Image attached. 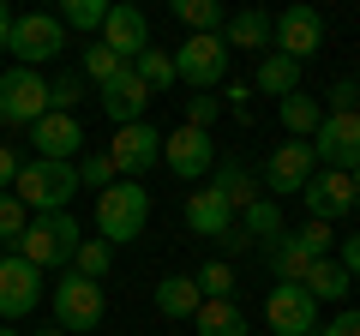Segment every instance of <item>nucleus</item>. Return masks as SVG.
<instances>
[{
    "label": "nucleus",
    "instance_id": "7c9ffc66",
    "mask_svg": "<svg viewBox=\"0 0 360 336\" xmlns=\"http://www.w3.org/2000/svg\"><path fill=\"white\" fill-rule=\"evenodd\" d=\"M54 18H60L66 30H96V37H103V25H108V0H66Z\"/></svg>",
    "mask_w": 360,
    "mask_h": 336
},
{
    "label": "nucleus",
    "instance_id": "ea45409f",
    "mask_svg": "<svg viewBox=\"0 0 360 336\" xmlns=\"http://www.w3.org/2000/svg\"><path fill=\"white\" fill-rule=\"evenodd\" d=\"M217 96H193V103H186V127H198V132H210V120H217Z\"/></svg>",
    "mask_w": 360,
    "mask_h": 336
},
{
    "label": "nucleus",
    "instance_id": "39448f33",
    "mask_svg": "<svg viewBox=\"0 0 360 336\" xmlns=\"http://www.w3.org/2000/svg\"><path fill=\"white\" fill-rule=\"evenodd\" d=\"M49 115V78L37 66H13L0 72V120L6 127H37Z\"/></svg>",
    "mask_w": 360,
    "mask_h": 336
},
{
    "label": "nucleus",
    "instance_id": "bb28decb",
    "mask_svg": "<svg viewBox=\"0 0 360 336\" xmlns=\"http://www.w3.org/2000/svg\"><path fill=\"white\" fill-rule=\"evenodd\" d=\"M193 330H198V336H246V318H240L234 300H205L198 318H193Z\"/></svg>",
    "mask_w": 360,
    "mask_h": 336
},
{
    "label": "nucleus",
    "instance_id": "f704fd0d",
    "mask_svg": "<svg viewBox=\"0 0 360 336\" xmlns=\"http://www.w3.org/2000/svg\"><path fill=\"white\" fill-rule=\"evenodd\" d=\"M120 66H127V60H120L115 49H103V42H90V49H84V78H90V84H108Z\"/></svg>",
    "mask_w": 360,
    "mask_h": 336
},
{
    "label": "nucleus",
    "instance_id": "ddd939ff",
    "mask_svg": "<svg viewBox=\"0 0 360 336\" xmlns=\"http://www.w3.org/2000/svg\"><path fill=\"white\" fill-rule=\"evenodd\" d=\"M162 162L174 168V181H198V174H210V162H217V144L198 127H174L162 138Z\"/></svg>",
    "mask_w": 360,
    "mask_h": 336
},
{
    "label": "nucleus",
    "instance_id": "a211bd4d",
    "mask_svg": "<svg viewBox=\"0 0 360 336\" xmlns=\"http://www.w3.org/2000/svg\"><path fill=\"white\" fill-rule=\"evenodd\" d=\"M144 103H150V84H144L132 66H120V72L103 84V115L115 120V127H139V120H144Z\"/></svg>",
    "mask_w": 360,
    "mask_h": 336
},
{
    "label": "nucleus",
    "instance_id": "37998d69",
    "mask_svg": "<svg viewBox=\"0 0 360 336\" xmlns=\"http://www.w3.org/2000/svg\"><path fill=\"white\" fill-rule=\"evenodd\" d=\"M336 264H342L348 276H360V234H348V240H342V259H336Z\"/></svg>",
    "mask_w": 360,
    "mask_h": 336
},
{
    "label": "nucleus",
    "instance_id": "c85d7f7f",
    "mask_svg": "<svg viewBox=\"0 0 360 336\" xmlns=\"http://www.w3.org/2000/svg\"><path fill=\"white\" fill-rule=\"evenodd\" d=\"M168 13L193 30V37H222V6H217V0H174Z\"/></svg>",
    "mask_w": 360,
    "mask_h": 336
},
{
    "label": "nucleus",
    "instance_id": "c9c22d12",
    "mask_svg": "<svg viewBox=\"0 0 360 336\" xmlns=\"http://www.w3.org/2000/svg\"><path fill=\"white\" fill-rule=\"evenodd\" d=\"M198 288H205V300H234V271L222 259H210L205 271H198Z\"/></svg>",
    "mask_w": 360,
    "mask_h": 336
},
{
    "label": "nucleus",
    "instance_id": "423d86ee",
    "mask_svg": "<svg viewBox=\"0 0 360 336\" xmlns=\"http://www.w3.org/2000/svg\"><path fill=\"white\" fill-rule=\"evenodd\" d=\"M174 78L210 96L222 78H229V42H222V37H186L180 54H174Z\"/></svg>",
    "mask_w": 360,
    "mask_h": 336
},
{
    "label": "nucleus",
    "instance_id": "6ab92c4d",
    "mask_svg": "<svg viewBox=\"0 0 360 336\" xmlns=\"http://www.w3.org/2000/svg\"><path fill=\"white\" fill-rule=\"evenodd\" d=\"M222 42H229V54L234 49H276V18L258 13V6H246V13L222 18Z\"/></svg>",
    "mask_w": 360,
    "mask_h": 336
},
{
    "label": "nucleus",
    "instance_id": "f257e3e1",
    "mask_svg": "<svg viewBox=\"0 0 360 336\" xmlns=\"http://www.w3.org/2000/svg\"><path fill=\"white\" fill-rule=\"evenodd\" d=\"M78 193V162H25L13 181V198L30 210V217H54V210H66Z\"/></svg>",
    "mask_w": 360,
    "mask_h": 336
},
{
    "label": "nucleus",
    "instance_id": "9d476101",
    "mask_svg": "<svg viewBox=\"0 0 360 336\" xmlns=\"http://www.w3.org/2000/svg\"><path fill=\"white\" fill-rule=\"evenodd\" d=\"M108 162H115L120 181H139L144 168L162 162V132L144 127V120H139V127H120V132H115V144H108Z\"/></svg>",
    "mask_w": 360,
    "mask_h": 336
},
{
    "label": "nucleus",
    "instance_id": "e433bc0d",
    "mask_svg": "<svg viewBox=\"0 0 360 336\" xmlns=\"http://www.w3.org/2000/svg\"><path fill=\"white\" fill-rule=\"evenodd\" d=\"M25 228H30V210L18 205L13 193H0V240H13V246H18V234H25Z\"/></svg>",
    "mask_w": 360,
    "mask_h": 336
},
{
    "label": "nucleus",
    "instance_id": "72a5a7b5",
    "mask_svg": "<svg viewBox=\"0 0 360 336\" xmlns=\"http://www.w3.org/2000/svg\"><path fill=\"white\" fill-rule=\"evenodd\" d=\"M78 96H84V72H60V78H49V115H72Z\"/></svg>",
    "mask_w": 360,
    "mask_h": 336
},
{
    "label": "nucleus",
    "instance_id": "412c9836",
    "mask_svg": "<svg viewBox=\"0 0 360 336\" xmlns=\"http://www.w3.org/2000/svg\"><path fill=\"white\" fill-rule=\"evenodd\" d=\"M264 259H270V276H276V288H300V283H307V271L319 264V259L307 252V246L295 240V234L270 240V246H264Z\"/></svg>",
    "mask_w": 360,
    "mask_h": 336
},
{
    "label": "nucleus",
    "instance_id": "b1692460",
    "mask_svg": "<svg viewBox=\"0 0 360 336\" xmlns=\"http://www.w3.org/2000/svg\"><path fill=\"white\" fill-rule=\"evenodd\" d=\"M210 193H217L229 210H246V205H258V198H264V193H258V181L246 174V162H222L217 181H210Z\"/></svg>",
    "mask_w": 360,
    "mask_h": 336
},
{
    "label": "nucleus",
    "instance_id": "dca6fc26",
    "mask_svg": "<svg viewBox=\"0 0 360 336\" xmlns=\"http://www.w3.org/2000/svg\"><path fill=\"white\" fill-rule=\"evenodd\" d=\"M96 42H103V49H115L120 60L132 66L144 49H150V18H144L139 6H127V0H120V6H108V25H103V37H96Z\"/></svg>",
    "mask_w": 360,
    "mask_h": 336
},
{
    "label": "nucleus",
    "instance_id": "a878e982",
    "mask_svg": "<svg viewBox=\"0 0 360 336\" xmlns=\"http://www.w3.org/2000/svg\"><path fill=\"white\" fill-rule=\"evenodd\" d=\"M240 228H246V240L252 246H270V240H283V205L276 198H258V205H246L240 210Z\"/></svg>",
    "mask_w": 360,
    "mask_h": 336
},
{
    "label": "nucleus",
    "instance_id": "58836bf2",
    "mask_svg": "<svg viewBox=\"0 0 360 336\" xmlns=\"http://www.w3.org/2000/svg\"><path fill=\"white\" fill-rule=\"evenodd\" d=\"M295 240H300V246H307L312 259H330V222H307V228H300V234H295Z\"/></svg>",
    "mask_w": 360,
    "mask_h": 336
},
{
    "label": "nucleus",
    "instance_id": "1a4fd4ad",
    "mask_svg": "<svg viewBox=\"0 0 360 336\" xmlns=\"http://www.w3.org/2000/svg\"><path fill=\"white\" fill-rule=\"evenodd\" d=\"M312 156H319V168L354 174L360 168V108L354 115H324V127L312 132Z\"/></svg>",
    "mask_w": 360,
    "mask_h": 336
},
{
    "label": "nucleus",
    "instance_id": "5701e85b",
    "mask_svg": "<svg viewBox=\"0 0 360 336\" xmlns=\"http://www.w3.org/2000/svg\"><path fill=\"white\" fill-rule=\"evenodd\" d=\"M252 91L283 103V96H295V91H300V66L288 60V54H264V60H258V72H252Z\"/></svg>",
    "mask_w": 360,
    "mask_h": 336
},
{
    "label": "nucleus",
    "instance_id": "7ed1b4c3",
    "mask_svg": "<svg viewBox=\"0 0 360 336\" xmlns=\"http://www.w3.org/2000/svg\"><path fill=\"white\" fill-rule=\"evenodd\" d=\"M49 306H54V324H60L66 336H90L96 324H103V312H108V295H103V283L66 271L60 283L49 288Z\"/></svg>",
    "mask_w": 360,
    "mask_h": 336
},
{
    "label": "nucleus",
    "instance_id": "c756f323",
    "mask_svg": "<svg viewBox=\"0 0 360 336\" xmlns=\"http://www.w3.org/2000/svg\"><path fill=\"white\" fill-rule=\"evenodd\" d=\"M115 181H120V174H115V162H108V150H84V156H78V193L90 186V193L103 198Z\"/></svg>",
    "mask_w": 360,
    "mask_h": 336
},
{
    "label": "nucleus",
    "instance_id": "49530a36",
    "mask_svg": "<svg viewBox=\"0 0 360 336\" xmlns=\"http://www.w3.org/2000/svg\"><path fill=\"white\" fill-rule=\"evenodd\" d=\"M0 336H25V330H13V324H0Z\"/></svg>",
    "mask_w": 360,
    "mask_h": 336
},
{
    "label": "nucleus",
    "instance_id": "4468645a",
    "mask_svg": "<svg viewBox=\"0 0 360 336\" xmlns=\"http://www.w3.org/2000/svg\"><path fill=\"white\" fill-rule=\"evenodd\" d=\"M264 318H270L276 336H319V300L307 288H270Z\"/></svg>",
    "mask_w": 360,
    "mask_h": 336
},
{
    "label": "nucleus",
    "instance_id": "4be33fe9",
    "mask_svg": "<svg viewBox=\"0 0 360 336\" xmlns=\"http://www.w3.org/2000/svg\"><path fill=\"white\" fill-rule=\"evenodd\" d=\"M198 306H205L198 276H162V283H156V312H162V318H198Z\"/></svg>",
    "mask_w": 360,
    "mask_h": 336
},
{
    "label": "nucleus",
    "instance_id": "09e8293b",
    "mask_svg": "<svg viewBox=\"0 0 360 336\" xmlns=\"http://www.w3.org/2000/svg\"><path fill=\"white\" fill-rule=\"evenodd\" d=\"M37 336H66V330H60V324H54V330H37Z\"/></svg>",
    "mask_w": 360,
    "mask_h": 336
},
{
    "label": "nucleus",
    "instance_id": "4c0bfd02",
    "mask_svg": "<svg viewBox=\"0 0 360 336\" xmlns=\"http://www.w3.org/2000/svg\"><path fill=\"white\" fill-rule=\"evenodd\" d=\"M324 103H330V115H354V108H360V84H354V78H336Z\"/></svg>",
    "mask_w": 360,
    "mask_h": 336
},
{
    "label": "nucleus",
    "instance_id": "2f4dec72",
    "mask_svg": "<svg viewBox=\"0 0 360 336\" xmlns=\"http://www.w3.org/2000/svg\"><path fill=\"white\" fill-rule=\"evenodd\" d=\"M108 264H115V246H108V240H78V252H72V271H78V276L103 283Z\"/></svg>",
    "mask_w": 360,
    "mask_h": 336
},
{
    "label": "nucleus",
    "instance_id": "8fccbe9b",
    "mask_svg": "<svg viewBox=\"0 0 360 336\" xmlns=\"http://www.w3.org/2000/svg\"><path fill=\"white\" fill-rule=\"evenodd\" d=\"M354 84H360V78H354Z\"/></svg>",
    "mask_w": 360,
    "mask_h": 336
},
{
    "label": "nucleus",
    "instance_id": "9b49d317",
    "mask_svg": "<svg viewBox=\"0 0 360 336\" xmlns=\"http://www.w3.org/2000/svg\"><path fill=\"white\" fill-rule=\"evenodd\" d=\"M319 174V156H312L307 138H288L270 150V168H264V181L270 193H276V205H283V193H307V181Z\"/></svg>",
    "mask_w": 360,
    "mask_h": 336
},
{
    "label": "nucleus",
    "instance_id": "de8ad7c7",
    "mask_svg": "<svg viewBox=\"0 0 360 336\" xmlns=\"http://www.w3.org/2000/svg\"><path fill=\"white\" fill-rule=\"evenodd\" d=\"M348 181H354V198H360V168H354V174H348Z\"/></svg>",
    "mask_w": 360,
    "mask_h": 336
},
{
    "label": "nucleus",
    "instance_id": "79ce46f5",
    "mask_svg": "<svg viewBox=\"0 0 360 336\" xmlns=\"http://www.w3.org/2000/svg\"><path fill=\"white\" fill-rule=\"evenodd\" d=\"M324 336H360V312H336V318L324 324Z\"/></svg>",
    "mask_w": 360,
    "mask_h": 336
},
{
    "label": "nucleus",
    "instance_id": "0eeeda50",
    "mask_svg": "<svg viewBox=\"0 0 360 336\" xmlns=\"http://www.w3.org/2000/svg\"><path fill=\"white\" fill-rule=\"evenodd\" d=\"M6 49H13L18 66H49L66 49V25L54 13H25V18H13V42Z\"/></svg>",
    "mask_w": 360,
    "mask_h": 336
},
{
    "label": "nucleus",
    "instance_id": "20e7f679",
    "mask_svg": "<svg viewBox=\"0 0 360 336\" xmlns=\"http://www.w3.org/2000/svg\"><path fill=\"white\" fill-rule=\"evenodd\" d=\"M144 222H150V193H144L139 181H115L103 198H96V234H103L108 246L139 240Z\"/></svg>",
    "mask_w": 360,
    "mask_h": 336
},
{
    "label": "nucleus",
    "instance_id": "aec40b11",
    "mask_svg": "<svg viewBox=\"0 0 360 336\" xmlns=\"http://www.w3.org/2000/svg\"><path fill=\"white\" fill-rule=\"evenodd\" d=\"M186 228H193L198 240H229L234 210H229V205H222V198L205 186V193H193V198H186Z\"/></svg>",
    "mask_w": 360,
    "mask_h": 336
},
{
    "label": "nucleus",
    "instance_id": "c03bdc74",
    "mask_svg": "<svg viewBox=\"0 0 360 336\" xmlns=\"http://www.w3.org/2000/svg\"><path fill=\"white\" fill-rule=\"evenodd\" d=\"M222 246H229V252H246V246H252V240H246V228H240V222H234V228H229V240H222Z\"/></svg>",
    "mask_w": 360,
    "mask_h": 336
},
{
    "label": "nucleus",
    "instance_id": "6e6552de",
    "mask_svg": "<svg viewBox=\"0 0 360 336\" xmlns=\"http://www.w3.org/2000/svg\"><path fill=\"white\" fill-rule=\"evenodd\" d=\"M49 295V283H42L37 264H25L18 252H6L0 259V324L25 318V312H37V300Z\"/></svg>",
    "mask_w": 360,
    "mask_h": 336
},
{
    "label": "nucleus",
    "instance_id": "f3484780",
    "mask_svg": "<svg viewBox=\"0 0 360 336\" xmlns=\"http://www.w3.org/2000/svg\"><path fill=\"white\" fill-rule=\"evenodd\" d=\"M30 144H37L42 162H78V156H84V127H78L72 115H42L37 127H30Z\"/></svg>",
    "mask_w": 360,
    "mask_h": 336
},
{
    "label": "nucleus",
    "instance_id": "a19ab883",
    "mask_svg": "<svg viewBox=\"0 0 360 336\" xmlns=\"http://www.w3.org/2000/svg\"><path fill=\"white\" fill-rule=\"evenodd\" d=\"M18 168H25V162H18V150H13V144H0V193H13Z\"/></svg>",
    "mask_w": 360,
    "mask_h": 336
},
{
    "label": "nucleus",
    "instance_id": "cd10ccee",
    "mask_svg": "<svg viewBox=\"0 0 360 336\" xmlns=\"http://www.w3.org/2000/svg\"><path fill=\"white\" fill-rule=\"evenodd\" d=\"M300 288H307L312 300H342L348 288H354V276H348V271H342L336 259H319V264L307 271V283H300Z\"/></svg>",
    "mask_w": 360,
    "mask_h": 336
},
{
    "label": "nucleus",
    "instance_id": "2eb2a0df",
    "mask_svg": "<svg viewBox=\"0 0 360 336\" xmlns=\"http://www.w3.org/2000/svg\"><path fill=\"white\" fill-rule=\"evenodd\" d=\"M307 210H312V222H336V217H348V210L360 205L354 198V181H348L342 168H319V174H312L307 181Z\"/></svg>",
    "mask_w": 360,
    "mask_h": 336
},
{
    "label": "nucleus",
    "instance_id": "a18cd8bd",
    "mask_svg": "<svg viewBox=\"0 0 360 336\" xmlns=\"http://www.w3.org/2000/svg\"><path fill=\"white\" fill-rule=\"evenodd\" d=\"M13 42V13H6V0H0V49Z\"/></svg>",
    "mask_w": 360,
    "mask_h": 336
},
{
    "label": "nucleus",
    "instance_id": "393cba45",
    "mask_svg": "<svg viewBox=\"0 0 360 336\" xmlns=\"http://www.w3.org/2000/svg\"><path fill=\"white\" fill-rule=\"evenodd\" d=\"M276 115H283V127H288V138H307L312 144V132L324 127V103L319 96H283V103H276Z\"/></svg>",
    "mask_w": 360,
    "mask_h": 336
},
{
    "label": "nucleus",
    "instance_id": "f03ea898",
    "mask_svg": "<svg viewBox=\"0 0 360 336\" xmlns=\"http://www.w3.org/2000/svg\"><path fill=\"white\" fill-rule=\"evenodd\" d=\"M78 240H84V228H78L66 210H54V217H30V228L18 234L13 252L25 264H37V271H54V264H72Z\"/></svg>",
    "mask_w": 360,
    "mask_h": 336
},
{
    "label": "nucleus",
    "instance_id": "f8f14e48",
    "mask_svg": "<svg viewBox=\"0 0 360 336\" xmlns=\"http://www.w3.org/2000/svg\"><path fill=\"white\" fill-rule=\"evenodd\" d=\"M319 49H324V18L312 13V6H288V13H276V54H288L295 66H307Z\"/></svg>",
    "mask_w": 360,
    "mask_h": 336
},
{
    "label": "nucleus",
    "instance_id": "473e14b6",
    "mask_svg": "<svg viewBox=\"0 0 360 336\" xmlns=\"http://www.w3.org/2000/svg\"><path fill=\"white\" fill-rule=\"evenodd\" d=\"M132 72H139L144 84H150V96H156V91H168V84H174V54H162V49H144L139 60H132Z\"/></svg>",
    "mask_w": 360,
    "mask_h": 336
}]
</instances>
